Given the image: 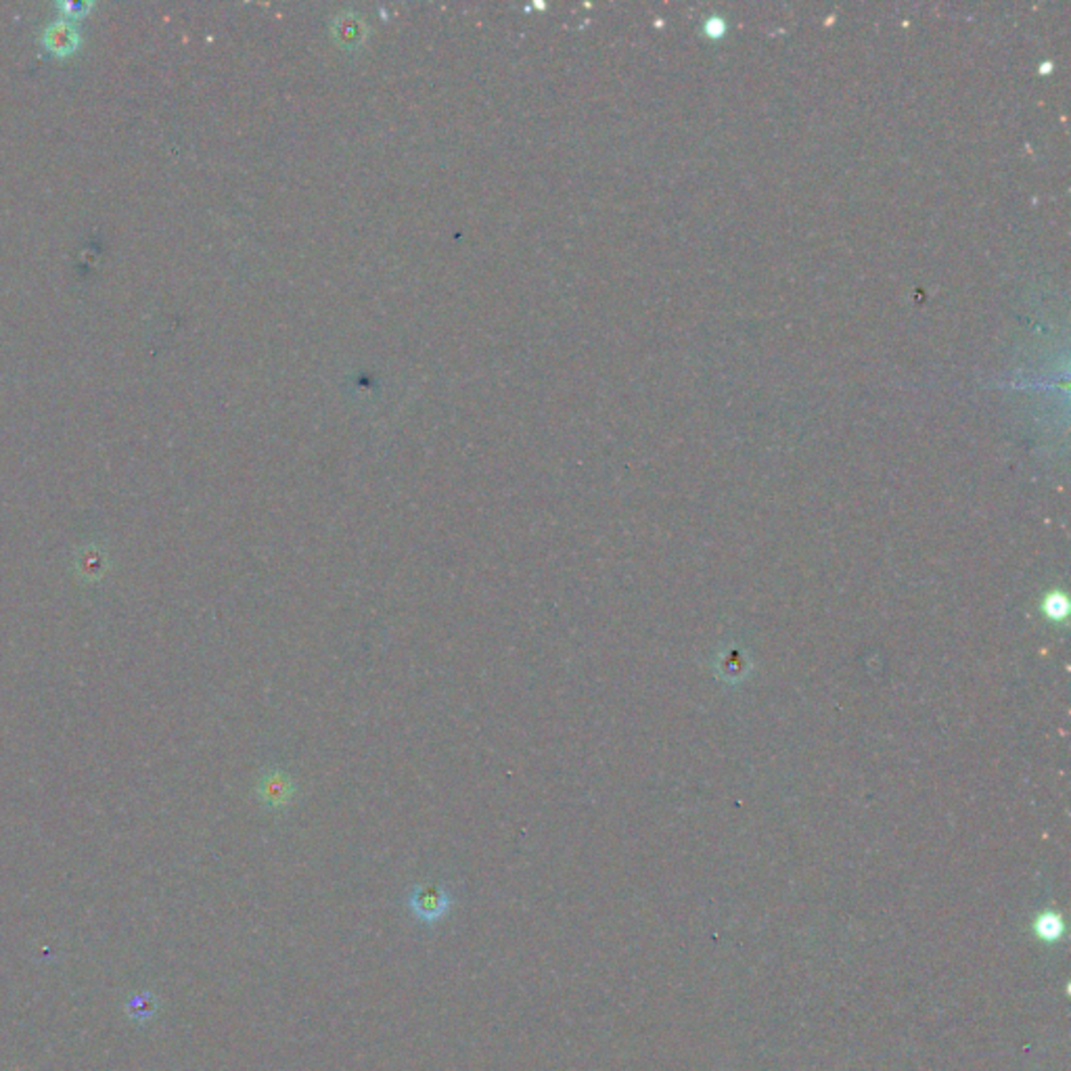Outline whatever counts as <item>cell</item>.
<instances>
[{
	"instance_id": "cell-1",
	"label": "cell",
	"mask_w": 1071,
	"mask_h": 1071,
	"mask_svg": "<svg viewBox=\"0 0 1071 1071\" xmlns=\"http://www.w3.org/2000/svg\"><path fill=\"white\" fill-rule=\"evenodd\" d=\"M295 795H298V785H295L292 774L283 770V768L272 766L260 774L258 800L264 808L272 810V812H281V810L292 806Z\"/></svg>"
},
{
	"instance_id": "cell-2",
	"label": "cell",
	"mask_w": 1071,
	"mask_h": 1071,
	"mask_svg": "<svg viewBox=\"0 0 1071 1071\" xmlns=\"http://www.w3.org/2000/svg\"><path fill=\"white\" fill-rule=\"evenodd\" d=\"M408 909L421 923L433 925L452 909V895L446 887L416 886L408 895Z\"/></svg>"
},
{
	"instance_id": "cell-3",
	"label": "cell",
	"mask_w": 1071,
	"mask_h": 1071,
	"mask_svg": "<svg viewBox=\"0 0 1071 1071\" xmlns=\"http://www.w3.org/2000/svg\"><path fill=\"white\" fill-rule=\"evenodd\" d=\"M42 42L54 54H70L80 45V34L70 20H59L46 28Z\"/></svg>"
},
{
	"instance_id": "cell-4",
	"label": "cell",
	"mask_w": 1071,
	"mask_h": 1071,
	"mask_svg": "<svg viewBox=\"0 0 1071 1071\" xmlns=\"http://www.w3.org/2000/svg\"><path fill=\"white\" fill-rule=\"evenodd\" d=\"M1034 931H1036V935L1040 937V940L1057 942L1059 937L1063 935L1061 917L1055 915V912H1044V915L1038 917L1036 925H1034Z\"/></svg>"
},
{
	"instance_id": "cell-5",
	"label": "cell",
	"mask_w": 1071,
	"mask_h": 1071,
	"mask_svg": "<svg viewBox=\"0 0 1071 1071\" xmlns=\"http://www.w3.org/2000/svg\"><path fill=\"white\" fill-rule=\"evenodd\" d=\"M153 1010H155V998L151 996L149 992H143V994H136L130 1001V1004H128L130 1017H135L138 1021L149 1019L151 1015H153Z\"/></svg>"
}]
</instances>
